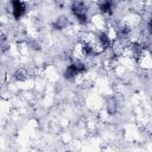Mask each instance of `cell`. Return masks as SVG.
I'll return each instance as SVG.
<instances>
[{
  "mask_svg": "<svg viewBox=\"0 0 152 152\" xmlns=\"http://www.w3.org/2000/svg\"><path fill=\"white\" fill-rule=\"evenodd\" d=\"M27 77H28V72H27V70L24 69V68H20V69H18V70L14 72V78H15L17 81H26Z\"/></svg>",
  "mask_w": 152,
  "mask_h": 152,
  "instance_id": "6",
  "label": "cell"
},
{
  "mask_svg": "<svg viewBox=\"0 0 152 152\" xmlns=\"http://www.w3.org/2000/svg\"><path fill=\"white\" fill-rule=\"evenodd\" d=\"M96 5L103 15H112L116 8V0H96Z\"/></svg>",
  "mask_w": 152,
  "mask_h": 152,
  "instance_id": "3",
  "label": "cell"
},
{
  "mask_svg": "<svg viewBox=\"0 0 152 152\" xmlns=\"http://www.w3.org/2000/svg\"><path fill=\"white\" fill-rule=\"evenodd\" d=\"M55 5L58 8H64L65 6V0H55Z\"/></svg>",
  "mask_w": 152,
  "mask_h": 152,
  "instance_id": "8",
  "label": "cell"
},
{
  "mask_svg": "<svg viewBox=\"0 0 152 152\" xmlns=\"http://www.w3.org/2000/svg\"><path fill=\"white\" fill-rule=\"evenodd\" d=\"M78 75H81V74L78 72V70L76 69V66L70 62V63L68 64L66 69L64 70V77H65L66 80H69V81H72V80H75Z\"/></svg>",
  "mask_w": 152,
  "mask_h": 152,
  "instance_id": "4",
  "label": "cell"
},
{
  "mask_svg": "<svg viewBox=\"0 0 152 152\" xmlns=\"http://www.w3.org/2000/svg\"><path fill=\"white\" fill-rule=\"evenodd\" d=\"M68 25H69V19L65 15H61V17L56 18V20L53 21V28H56L58 31H62V30L66 28Z\"/></svg>",
  "mask_w": 152,
  "mask_h": 152,
  "instance_id": "5",
  "label": "cell"
},
{
  "mask_svg": "<svg viewBox=\"0 0 152 152\" xmlns=\"http://www.w3.org/2000/svg\"><path fill=\"white\" fill-rule=\"evenodd\" d=\"M12 15L15 20H19L26 13V0H11Z\"/></svg>",
  "mask_w": 152,
  "mask_h": 152,
  "instance_id": "2",
  "label": "cell"
},
{
  "mask_svg": "<svg viewBox=\"0 0 152 152\" xmlns=\"http://www.w3.org/2000/svg\"><path fill=\"white\" fill-rule=\"evenodd\" d=\"M118 107H119V104H118L116 100L115 99H112V100L108 101V104L106 106V109H107V112L110 115H113V114H115L118 112Z\"/></svg>",
  "mask_w": 152,
  "mask_h": 152,
  "instance_id": "7",
  "label": "cell"
},
{
  "mask_svg": "<svg viewBox=\"0 0 152 152\" xmlns=\"http://www.w3.org/2000/svg\"><path fill=\"white\" fill-rule=\"evenodd\" d=\"M70 12L78 24L86 25L89 21V6L84 0H72L70 5Z\"/></svg>",
  "mask_w": 152,
  "mask_h": 152,
  "instance_id": "1",
  "label": "cell"
}]
</instances>
